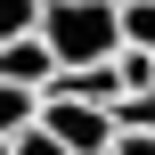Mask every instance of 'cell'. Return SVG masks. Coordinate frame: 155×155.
<instances>
[{"label": "cell", "instance_id": "2", "mask_svg": "<svg viewBox=\"0 0 155 155\" xmlns=\"http://www.w3.org/2000/svg\"><path fill=\"white\" fill-rule=\"evenodd\" d=\"M41 131L74 155H106V139H114L106 106H90V98H41Z\"/></svg>", "mask_w": 155, "mask_h": 155}, {"label": "cell", "instance_id": "3", "mask_svg": "<svg viewBox=\"0 0 155 155\" xmlns=\"http://www.w3.org/2000/svg\"><path fill=\"white\" fill-rule=\"evenodd\" d=\"M57 57H49V41L41 33H25V41H0V82H16V90H33V98H49L57 90Z\"/></svg>", "mask_w": 155, "mask_h": 155}, {"label": "cell", "instance_id": "10", "mask_svg": "<svg viewBox=\"0 0 155 155\" xmlns=\"http://www.w3.org/2000/svg\"><path fill=\"white\" fill-rule=\"evenodd\" d=\"M106 155H155V131H114Z\"/></svg>", "mask_w": 155, "mask_h": 155}, {"label": "cell", "instance_id": "7", "mask_svg": "<svg viewBox=\"0 0 155 155\" xmlns=\"http://www.w3.org/2000/svg\"><path fill=\"white\" fill-rule=\"evenodd\" d=\"M114 82L123 90H155V49H114Z\"/></svg>", "mask_w": 155, "mask_h": 155}, {"label": "cell", "instance_id": "6", "mask_svg": "<svg viewBox=\"0 0 155 155\" xmlns=\"http://www.w3.org/2000/svg\"><path fill=\"white\" fill-rule=\"evenodd\" d=\"M123 16V49H155V0H114Z\"/></svg>", "mask_w": 155, "mask_h": 155}, {"label": "cell", "instance_id": "1", "mask_svg": "<svg viewBox=\"0 0 155 155\" xmlns=\"http://www.w3.org/2000/svg\"><path fill=\"white\" fill-rule=\"evenodd\" d=\"M41 41L57 65H106L123 49V16L114 0H41Z\"/></svg>", "mask_w": 155, "mask_h": 155}, {"label": "cell", "instance_id": "5", "mask_svg": "<svg viewBox=\"0 0 155 155\" xmlns=\"http://www.w3.org/2000/svg\"><path fill=\"white\" fill-rule=\"evenodd\" d=\"M106 123H114V131H155V90H123V98L106 106Z\"/></svg>", "mask_w": 155, "mask_h": 155}, {"label": "cell", "instance_id": "4", "mask_svg": "<svg viewBox=\"0 0 155 155\" xmlns=\"http://www.w3.org/2000/svg\"><path fill=\"white\" fill-rule=\"evenodd\" d=\"M33 123H41V98L16 90V82H0V139H16V131H33Z\"/></svg>", "mask_w": 155, "mask_h": 155}, {"label": "cell", "instance_id": "11", "mask_svg": "<svg viewBox=\"0 0 155 155\" xmlns=\"http://www.w3.org/2000/svg\"><path fill=\"white\" fill-rule=\"evenodd\" d=\"M0 155H8V139H0Z\"/></svg>", "mask_w": 155, "mask_h": 155}, {"label": "cell", "instance_id": "8", "mask_svg": "<svg viewBox=\"0 0 155 155\" xmlns=\"http://www.w3.org/2000/svg\"><path fill=\"white\" fill-rule=\"evenodd\" d=\"M41 33V0H0V41H25Z\"/></svg>", "mask_w": 155, "mask_h": 155}, {"label": "cell", "instance_id": "9", "mask_svg": "<svg viewBox=\"0 0 155 155\" xmlns=\"http://www.w3.org/2000/svg\"><path fill=\"white\" fill-rule=\"evenodd\" d=\"M8 155H74V147H57V139L33 123V131H16V139H8Z\"/></svg>", "mask_w": 155, "mask_h": 155}]
</instances>
